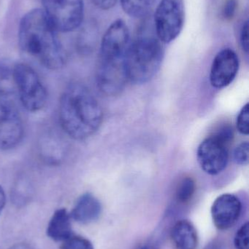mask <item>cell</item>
Returning <instances> with one entry per match:
<instances>
[{"instance_id":"1","label":"cell","mask_w":249,"mask_h":249,"mask_svg":"<svg viewBox=\"0 0 249 249\" xmlns=\"http://www.w3.org/2000/svg\"><path fill=\"white\" fill-rule=\"evenodd\" d=\"M57 32L44 10L34 9L20 20L19 46L46 68L58 70L65 64L66 54Z\"/></svg>"},{"instance_id":"2","label":"cell","mask_w":249,"mask_h":249,"mask_svg":"<svg viewBox=\"0 0 249 249\" xmlns=\"http://www.w3.org/2000/svg\"><path fill=\"white\" fill-rule=\"evenodd\" d=\"M58 119L66 133L76 140L95 134L102 124L103 112L92 92L81 83L69 85L61 94Z\"/></svg>"},{"instance_id":"3","label":"cell","mask_w":249,"mask_h":249,"mask_svg":"<svg viewBox=\"0 0 249 249\" xmlns=\"http://www.w3.org/2000/svg\"><path fill=\"white\" fill-rule=\"evenodd\" d=\"M13 70L0 64V149H13L20 143L24 124L16 97Z\"/></svg>"},{"instance_id":"4","label":"cell","mask_w":249,"mask_h":249,"mask_svg":"<svg viewBox=\"0 0 249 249\" xmlns=\"http://www.w3.org/2000/svg\"><path fill=\"white\" fill-rule=\"evenodd\" d=\"M161 42L158 38L144 35L129 45L125 55L128 80L134 84H143L156 74L163 58Z\"/></svg>"},{"instance_id":"5","label":"cell","mask_w":249,"mask_h":249,"mask_svg":"<svg viewBox=\"0 0 249 249\" xmlns=\"http://www.w3.org/2000/svg\"><path fill=\"white\" fill-rule=\"evenodd\" d=\"M13 79L19 102L31 112L45 107L48 99L46 89L38 73L26 64H17L13 69Z\"/></svg>"},{"instance_id":"6","label":"cell","mask_w":249,"mask_h":249,"mask_svg":"<svg viewBox=\"0 0 249 249\" xmlns=\"http://www.w3.org/2000/svg\"><path fill=\"white\" fill-rule=\"evenodd\" d=\"M183 0H162L154 15L155 32L160 42L169 43L178 37L184 24Z\"/></svg>"},{"instance_id":"7","label":"cell","mask_w":249,"mask_h":249,"mask_svg":"<svg viewBox=\"0 0 249 249\" xmlns=\"http://www.w3.org/2000/svg\"><path fill=\"white\" fill-rule=\"evenodd\" d=\"M44 12L56 30L70 32L80 26L84 15L83 0H42Z\"/></svg>"},{"instance_id":"8","label":"cell","mask_w":249,"mask_h":249,"mask_svg":"<svg viewBox=\"0 0 249 249\" xmlns=\"http://www.w3.org/2000/svg\"><path fill=\"white\" fill-rule=\"evenodd\" d=\"M130 45V32L125 22L115 20L102 38L99 62L123 63Z\"/></svg>"},{"instance_id":"9","label":"cell","mask_w":249,"mask_h":249,"mask_svg":"<svg viewBox=\"0 0 249 249\" xmlns=\"http://www.w3.org/2000/svg\"><path fill=\"white\" fill-rule=\"evenodd\" d=\"M228 146L213 135L202 142L197 149V160L202 169L210 175L223 171L229 160Z\"/></svg>"},{"instance_id":"10","label":"cell","mask_w":249,"mask_h":249,"mask_svg":"<svg viewBox=\"0 0 249 249\" xmlns=\"http://www.w3.org/2000/svg\"><path fill=\"white\" fill-rule=\"evenodd\" d=\"M239 59L235 51L230 48L222 50L213 59L211 70L212 86L222 89L229 86L238 74Z\"/></svg>"},{"instance_id":"11","label":"cell","mask_w":249,"mask_h":249,"mask_svg":"<svg viewBox=\"0 0 249 249\" xmlns=\"http://www.w3.org/2000/svg\"><path fill=\"white\" fill-rule=\"evenodd\" d=\"M241 212L242 204L238 197L234 195H222L212 205V220L217 229L226 231L237 223Z\"/></svg>"},{"instance_id":"12","label":"cell","mask_w":249,"mask_h":249,"mask_svg":"<svg viewBox=\"0 0 249 249\" xmlns=\"http://www.w3.org/2000/svg\"><path fill=\"white\" fill-rule=\"evenodd\" d=\"M102 213V205L91 193L82 195L75 204L70 216L72 219L83 225L96 222Z\"/></svg>"},{"instance_id":"13","label":"cell","mask_w":249,"mask_h":249,"mask_svg":"<svg viewBox=\"0 0 249 249\" xmlns=\"http://www.w3.org/2000/svg\"><path fill=\"white\" fill-rule=\"evenodd\" d=\"M72 218L67 209H57L51 216L46 234L53 241L63 242L73 235Z\"/></svg>"},{"instance_id":"14","label":"cell","mask_w":249,"mask_h":249,"mask_svg":"<svg viewBox=\"0 0 249 249\" xmlns=\"http://www.w3.org/2000/svg\"><path fill=\"white\" fill-rule=\"evenodd\" d=\"M171 240L175 249H197L198 235L193 224L189 220L181 219L172 227Z\"/></svg>"},{"instance_id":"15","label":"cell","mask_w":249,"mask_h":249,"mask_svg":"<svg viewBox=\"0 0 249 249\" xmlns=\"http://www.w3.org/2000/svg\"><path fill=\"white\" fill-rule=\"evenodd\" d=\"M156 0H121V7L126 14L133 18L146 16Z\"/></svg>"},{"instance_id":"16","label":"cell","mask_w":249,"mask_h":249,"mask_svg":"<svg viewBox=\"0 0 249 249\" xmlns=\"http://www.w3.org/2000/svg\"><path fill=\"white\" fill-rule=\"evenodd\" d=\"M196 185L193 178L186 177L183 178L177 187L175 197L178 203H187L192 198L195 193Z\"/></svg>"},{"instance_id":"17","label":"cell","mask_w":249,"mask_h":249,"mask_svg":"<svg viewBox=\"0 0 249 249\" xmlns=\"http://www.w3.org/2000/svg\"><path fill=\"white\" fill-rule=\"evenodd\" d=\"M60 249H95L93 244L87 238L73 234L68 239L63 241Z\"/></svg>"},{"instance_id":"18","label":"cell","mask_w":249,"mask_h":249,"mask_svg":"<svg viewBox=\"0 0 249 249\" xmlns=\"http://www.w3.org/2000/svg\"><path fill=\"white\" fill-rule=\"evenodd\" d=\"M249 225L246 222L238 229L234 238L235 249H249Z\"/></svg>"},{"instance_id":"19","label":"cell","mask_w":249,"mask_h":249,"mask_svg":"<svg viewBox=\"0 0 249 249\" xmlns=\"http://www.w3.org/2000/svg\"><path fill=\"white\" fill-rule=\"evenodd\" d=\"M237 128L244 135L249 133V105L247 104L241 109L237 119Z\"/></svg>"},{"instance_id":"20","label":"cell","mask_w":249,"mask_h":249,"mask_svg":"<svg viewBox=\"0 0 249 249\" xmlns=\"http://www.w3.org/2000/svg\"><path fill=\"white\" fill-rule=\"evenodd\" d=\"M234 160L239 165H247L249 159V144L248 142H243L234 150Z\"/></svg>"},{"instance_id":"21","label":"cell","mask_w":249,"mask_h":249,"mask_svg":"<svg viewBox=\"0 0 249 249\" xmlns=\"http://www.w3.org/2000/svg\"><path fill=\"white\" fill-rule=\"evenodd\" d=\"M213 136H216L218 139H220L222 142H225L227 144L229 145L233 139V130L232 127L228 124H225L224 126L219 127L217 130L213 133Z\"/></svg>"},{"instance_id":"22","label":"cell","mask_w":249,"mask_h":249,"mask_svg":"<svg viewBox=\"0 0 249 249\" xmlns=\"http://www.w3.org/2000/svg\"><path fill=\"white\" fill-rule=\"evenodd\" d=\"M238 8L237 0H226L222 10V16L225 20H230L236 13Z\"/></svg>"},{"instance_id":"23","label":"cell","mask_w":249,"mask_h":249,"mask_svg":"<svg viewBox=\"0 0 249 249\" xmlns=\"http://www.w3.org/2000/svg\"><path fill=\"white\" fill-rule=\"evenodd\" d=\"M240 42L243 50L246 53L249 52V22L248 20L243 24L240 32Z\"/></svg>"},{"instance_id":"24","label":"cell","mask_w":249,"mask_h":249,"mask_svg":"<svg viewBox=\"0 0 249 249\" xmlns=\"http://www.w3.org/2000/svg\"><path fill=\"white\" fill-rule=\"evenodd\" d=\"M94 4L104 10H110L116 4L117 0H92Z\"/></svg>"},{"instance_id":"25","label":"cell","mask_w":249,"mask_h":249,"mask_svg":"<svg viewBox=\"0 0 249 249\" xmlns=\"http://www.w3.org/2000/svg\"><path fill=\"white\" fill-rule=\"evenodd\" d=\"M203 249H227V248L223 241L215 239L209 242Z\"/></svg>"},{"instance_id":"26","label":"cell","mask_w":249,"mask_h":249,"mask_svg":"<svg viewBox=\"0 0 249 249\" xmlns=\"http://www.w3.org/2000/svg\"><path fill=\"white\" fill-rule=\"evenodd\" d=\"M6 204V196L4 190H3L1 186H0V215L4 209Z\"/></svg>"},{"instance_id":"27","label":"cell","mask_w":249,"mask_h":249,"mask_svg":"<svg viewBox=\"0 0 249 249\" xmlns=\"http://www.w3.org/2000/svg\"><path fill=\"white\" fill-rule=\"evenodd\" d=\"M7 249H34L30 246L26 244H23V243H20V244H14V245L11 246L10 248Z\"/></svg>"},{"instance_id":"28","label":"cell","mask_w":249,"mask_h":249,"mask_svg":"<svg viewBox=\"0 0 249 249\" xmlns=\"http://www.w3.org/2000/svg\"><path fill=\"white\" fill-rule=\"evenodd\" d=\"M140 249H153L152 248V247H150V246H144V247H142Z\"/></svg>"}]
</instances>
